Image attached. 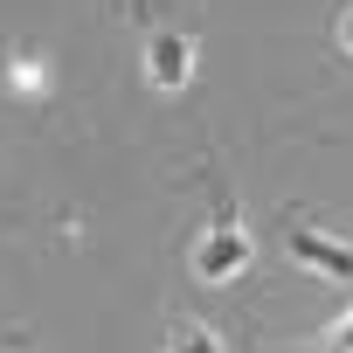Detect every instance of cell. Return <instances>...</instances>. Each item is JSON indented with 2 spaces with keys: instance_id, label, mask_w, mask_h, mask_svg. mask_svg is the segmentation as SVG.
Instances as JSON below:
<instances>
[{
  "instance_id": "5b68a950",
  "label": "cell",
  "mask_w": 353,
  "mask_h": 353,
  "mask_svg": "<svg viewBox=\"0 0 353 353\" xmlns=\"http://www.w3.org/2000/svg\"><path fill=\"white\" fill-rule=\"evenodd\" d=\"M166 353H222V339L208 332V325H166Z\"/></svg>"
},
{
  "instance_id": "7a4b0ae2",
  "label": "cell",
  "mask_w": 353,
  "mask_h": 353,
  "mask_svg": "<svg viewBox=\"0 0 353 353\" xmlns=\"http://www.w3.org/2000/svg\"><path fill=\"white\" fill-rule=\"evenodd\" d=\"M284 250H291V263H305V270H319V277H332V284H353V250H346V243H332V236L291 222V229H284Z\"/></svg>"
},
{
  "instance_id": "277c9868",
  "label": "cell",
  "mask_w": 353,
  "mask_h": 353,
  "mask_svg": "<svg viewBox=\"0 0 353 353\" xmlns=\"http://www.w3.org/2000/svg\"><path fill=\"white\" fill-rule=\"evenodd\" d=\"M8 83H14V97H49V63L14 56V63H8Z\"/></svg>"
},
{
  "instance_id": "8992f818",
  "label": "cell",
  "mask_w": 353,
  "mask_h": 353,
  "mask_svg": "<svg viewBox=\"0 0 353 353\" xmlns=\"http://www.w3.org/2000/svg\"><path fill=\"white\" fill-rule=\"evenodd\" d=\"M339 49H346V56H353V8H346V14H339Z\"/></svg>"
},
{
  "instance_id": "6da1fadb",
  "label": "cell",
  "mask_w": 353,
  "mask_h": 353,
  "mask_svg": "<svg viewBox=\"0 0 353 353\" xmlns=\"http://www.w3.org/2000/svg\"><path fill=\"white\" fill-rule=\"evenodd\" d=\"M243 270H250V236H243L236 208L222 201V208H215V229L194 243V277H201V284H229V277H243Z\"/></svg>"
},
{
  "instance_id": "3957f363",
  "label": "cell",
  "mask_w": 353,
  "mask_h": 353,
  "mask_svg": "<svg viewBox=\"0 0 353 353\" xmlns=\"http://www.w3.org/2000/svg\"><path fill=\"white\" fill-rule=\"evenodd\" d=\"M145 83L166 90V97L188 90V83H194V42H188V35H152V42H145Z\"/></svg>"
}]
</instances>
